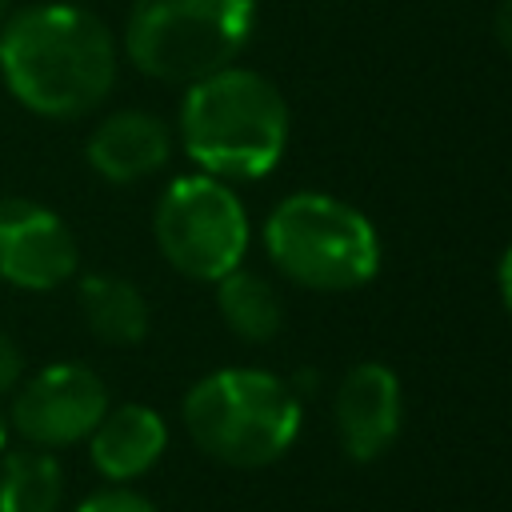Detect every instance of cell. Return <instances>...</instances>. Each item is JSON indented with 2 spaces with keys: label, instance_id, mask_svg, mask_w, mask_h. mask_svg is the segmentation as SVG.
<instances>
[{
  "label": "cell",
  "instance_id": "obj_1",
  "mask_svg": "<svg viewBox=\"0 0 512 512\" xmlns=\"http://www.w3.org/2000/svg\"><path fill=\"white\" fill-rule=\"evenodd\" d=\"M116 40L80 4H28L0 24V80L16 104L44 120L96 112L116 84Z\"/></svg>",
  "mask_w": 512,
  "mask_h": 512
},
{
  "label": "cell",
  "instance_id": "obj_2",
  "mask_svg": "<svg viewBox=\"0 0 512 512\" xmlns=\"http://www.w3.org/2000/svg\"><path fill=\"white\" fill-rule=\"evenodd\" d=\"M176 132L200 172L256 180L284 156L288 104L268 76L228 64L184 88Z\"/></svg>",
  "mask_w": 512,
  "mask_h": 512
},
{
  "label": "cell",
  "instance_id": "obj_3",
  "mask_svg": "<svg viewBox=\"0 0 512 512\" xmlns=\"http://www.w3.org/2000/svg\"><path fill=\"white\" fill-rule=\"evenodd\" d=\"M192 444L228 468H264L280 460L300 432V396L288 380L260 368H220L184 396Z\"/></svg>",
  "mask_w": 512,
  "mask_h": 512
},
{
  "label": "cell",
  "instance_id": "obj_4",
  "mask_svg": "<svg viewBox=\"0 0 512 512\" xmlns=\"http://www.w3.org/2000/svg\"><path fill=\"white\" fill-rule=\"evenodd\" d=\"M264 252L308 292H356L380 268L372 220L324 192H292L264 220Z\"/></svg>",
  "mask_w": 512,
  "mask_h": 512
},
{
  "label": "cell",
  "instance_id": "obj_5",
  "mask_svg": "<svg viewBox=\"0 0 512 512\" xmlns=\"http://www.w3.org/2000/svg\"><path fill=\"white\" fill-rule=\"evenodd\" d=\"M252 36V0H132L128 60L160 84H196L228 68Z\"/></svg>",
  "mask_w": 512,
  "mask_h": 512
},
{
  "label": "cell",
  "instance_id": "obj_6",
  "mask_svg": "<svg viewBox=\"0 0 512 512\" xmlns=\"http://www.w3.org/2000/svg\"><path fill=\"white\" fill-rule=\"evenodd\" d=\"M152 236L160 256L188 280L216 284L224 272L244 264L248 212L228 180L192 172L176 176L152 212Z\"/></svg>",
  "mask_w": 512,
  "mask_h": 512
},
{
  "label": "cell",
  "instance_id": "obj_7",
  "mask_svg": "<svg viewBox=\"0 0 512 512\" xmlns=\"http://www.w3.org/2000/svg\"><path fill=\"white\" fill-rule=\"evenodd\" d=\"M8 428L28 448H68L92 436L108 412V384L80 360H56L12 388Z\"/></svg>",
  "mask_w": 512,
  "mask_h": 512
},
{
  "label": "cell",
  "instance_id": "obj_8",
  "mask_svg": "<svg viewBox=\"0 0 512 512\" xmlns=\"http://www.w3.org/2000/svg\"><path fill=\"white\" fill-rule=\"evenodd\" d=\"M80 248L72 228L44 204L24 196L0 200V280L24 292H48L72 280Z\"/></svg>",
  "mask_w": 512,
  "mask_h": 512
},
{
  "label": "cell",
  "instance_id": "obj_9",
  "mask_svg": "<svg viewBox=\"0 0 512 512\" xmlns=\"http://www.w3.org/2000/svg\"><path fill=\"white\" fill-rule=\"evenodd\" d=\"M400 416H404V396L388 364L364 360L340 376L332 396V424L344 456L368 464L380 452H388L400 432Z\"/></svg>",
  "mask_w": 512,
  "mask_h": 512
},
{
  "label": "cell",
  "instance_id": "obj_10",
  "mask_svg": "<svg viewBox=\"0 0 512 512\" xmlns=\"http://www.w3.org/2000/svg\"><path fill=\"white\" fill-rule=\"evenodd\" d=\"M168 156H172V128L144 108L108 112L84 144L88 168L108 184H136L160 172Z\"/></svg>",
  "mask_w": 512,
  "mask_h": 512
},
{
  "label": "cell",
  "instance_id": "obj_11",
  "mask_svg": "<svg viewBox=\"0 0 512 512\" xmlns=\"http://www.w3.org/2000/svg\"><path fill=\"white\" fill-rule=\"evenodd\" d=\"M164 448H168V424L148 404H108V412L88 436V456L96 472L112 484H128L152 472Z\"/></svg>",
  "mask_w": 512,
  "mask_h": 512
},
{
  "label": "cell",
  "instance_id": "obj_12",
  "mask_svg": "<svg viewBox=\"0 0 512 512\" xmlns=\"http://www.w3.org/2000/svg\"><path fill=\"white\" fill-rule=\"evenodd\" d=\"M76 300H80V316H84L88 332L100 344L132 348L148 336V324H152L148 300L132 280L112 276V272H92L80 280Z\"/></svg>",
  "mask_w": 512,
  "mask_h": 512
},
{
  "label": "cell",
  "instance_id": "obj_13",
  "mask_svg": "<svg viewBox=\"0 0 512 512\" xmlns=\"http://www.w3.org/2000/svg\"><path fill=\"white\" fill-rule=\"evenodd\" d=\"M216 308L220 320L232 328V336H240L244 344H268L284 328L280 288L244 264H236L216 280Z\"/></svg>",
  "mask_w": 512,
  "mask_h": 512
},
{
  "label": "cell",
  "instance_id": "obj_14",
  "mask_svg": "<svg viewBox=\"0 0 512 512\" xmlns=\"http://www.w3.org/2000/svg\"><path fill=\"white\" fill-rule=\"evenodd\" d=\"M64 472L44 448L0 452V512H60Z\"/></svg>",
  "mask_w": 512,
  "mask_h": 512
},
{
  "label": "cell",
  "instance_id": "obj_15",
  "mask_svg": "<svg viewBox=\"0 0 512 512\" xmlns=\"http://www.w3.org/2000/svg\"><path fill=\"white\" fill-rule=\"evenodd\" d=\"M76 512H160V508L128 488H104V492H92Z\"/></svg>",
  "mask_w": 512,
  "mask_h": 512
},
{
  "label": "cell",
  "instance_id": "obj_16",
  "mask_svg": "<svg viewBox=\"0 0 512 512\" xmlns=\"http://www.w3.org/2000/svg\"><path fill=\"white\" fill-rule=\"evenodd\" d=\"M24 380V356L8 332H0V396H8Z\"/></svg>",
  "mask_w": 512,
  "mask_h": 512
},
{
  "label": "cell",
  "instance_id": "obj_17",
  "mask_svg": "<svg viewBox=\"0 0 512 512\" xmlns=\"http://www.w3.org/2000/svg\"><path fill=\"white\" fill-rule=\"evenodd\" d=\"M496 284H500V300H504V312L512 316V244H508V252L500 256V268H496Z\"/></svg>",
  "mask_w": 512,
  "mask_h": 512
},
{
  "label": "cell",
  "instance_id": "obj_18",
  "mask_svg": "<svg viewBox=\"0 0 512 512\" xmlns=\"http://www.w3.org/2000/svg\"><path fill=\"white\" fill-rule=\"evenodd\" d=\"M496 40H500V48L512 56V0H504V4L496 8Z\"/></svg>",
  "mask_w": 512,
  "mask_h": 512
},
{
  "label": "cell",
  "instance_id": "obj_19",
  "mask_svg": "<svg viewBox=\"0 0 512 512\" xmlns=\"http://www.w3.org/2000/svg\"><path fill=\"white\" fill-rule=\"evenodd\" d=\"M8 436H12V428H8V412L0 408V452L8 448Z\"/></svg>",
  "mask_w": 512,
  "mask_h": 512
},
{
  "label": "cell",
  "instance_id": "obj_20",
  "mask_svg": "<svg viewBox=\"0 0 512 512\" xmlns=\"http://www.w3.org/2000/svg\"><path fill=\"white\" fill-rule=\"evenodd\" d=\"M8 12H12V0H0V24L8 20Z\"/></svg>",
  "mask_w": 512,
  "mask_h": 512
}]
</instances>
